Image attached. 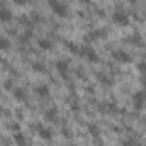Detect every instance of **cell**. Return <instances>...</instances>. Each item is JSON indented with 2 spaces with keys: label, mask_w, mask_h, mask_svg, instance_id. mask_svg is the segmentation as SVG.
<instances>
[{
  "label": "cell",
  "mask_w": 146,
  "mask_h": 146,
  "mask_svg": "<svg viewBox=\"0 0 146 146\" xmlns=\"http://www.w3.org/2000/svg\"><path fill=\"white\" fill-rule=\"evenodd\" d=\"M48 3H49L51 10H53L56 15H60V17H66V15H68V7H66L61 0H48Z\"/></svg>",
  "instance_id": "6da1fadb"
},
{
  "label": "cell",
  "mask_w": 146,
  "mask_h": 146,
  "mask_svg": "<svg viewBox=\"0 0 146 146\" xmlns=\"http://www.w3.org/2000/svg\"><path fill=\"white\" fill-rule=\"evenodd\" d=\"M80 56L87 58V60L92 61V63H97V61H99V54L95 53V49H94L92 46H82V48H80Z\"/></svg>",
  "instance_id": "7a4b0ae2"
},
{
  "label": "cell",
  "mask_w": 146,
  "mask_h": 146,
  "mask_svg": "<svg viewBox=\"0 0 146 146\" xmlns=\"http://www.w3.org/2000/svg\"><path fill=\"white\" fill-rule=\"evenodd\" d=\"M112 21L119 26H127L129 24V15L126 12H114L112 14Z\"/></svg>",
  "instance_id": "3957f363"
},
{
  "label": "cell",
  "mask_w": 146,
  "mask_h": 146,
  "mask_svg": "<svg viewBox=\"0 0 146 146\" xmlns=\"http://www.w3.org/2000/svg\"><path fill=\"white\" fill-rule=\"evenodd\" d=\"M112 58L121 61V63H131V54L127 51H122V49H115L112 53Z\"/></svg>",
  "instance_id": "277c9868"
},
{
  "label": "cell",
  "mask_w": 146,
  "mask_h": 146,
  "mask_svg": "<svg viewBox=\"0 0 146 146\" xmlns=\"http://www.w3.org/2000/svg\"><path fill=\"white\" fill-rule=\"evenodd\" d=\"M36 131H37V134H39L42 139H46V141H49V139L53 138V131H51L49 127L42 126V124H36Z\"/></svg>",
  "instance_id": "5b68a950"
},
{
  "label": "cell",
  "mask_w": 146,
  "mask_h": 146,
  "mask_svg": "<svg viewBox=\"0 0 146 146\" xmlns=\"http://www.w3.org/2000/svg\"><path fill=\"white\" fill-rule=\"evenodd\" d=\"M68 68H70V61L68 60H60L56 61V70L60 72V75L63 78H68Z\"/></svg>",
  "instance_id": "8992f818"
},
{
  "label": "cell",
  "mask_w": 146,
  "mask_h": 146,
  "mask_svg": "<svg viewBox=\"0 0 146 146\" xmlns=\"http://www.w3.org/2000/svg\"><path fill=\"white\" fill-rule=\"evenodd\" d=\"M133 100H134V109L139 110L143 106H145V100H146V92H136L133 95Z\"/></svg>",
  "instance_id": "52a82bcc"
},
{
  "label": "cell",
  "mask_w": 146,
  "mask_h": 146,
  "mask_svg": "<svg viewBox=\"0 0 146 146\" xmlns=\"http://www.w3.org/2000/svg\"><path fill=\"white\" fill-rule=\"evenodd\" d=\"M10 19H12V12L3 9V7H0V22H9Z\"/></svg>",
  "instance_id": "ba28073f"
},
{
  "label": "cell",
  "mask_w": 146,
  "mask_h": 146,
  "mask_svg": "<svg viewBox=\"0 0 146 146\" xmlns=\"http://www.w3.org/2000/svg\"><path fill=\"white\" fill-rule=\"evenodd\" d=\"M14 141H15V145H19V146H27V139H26V136L22 133H15L14 134Z\"/></svg>",
  "instance_id": "9c48e42d"
},
{
  "label": "cell",
  "mask_w": 146,
  "mask_h": 146,
  "mask_svg": "<svg viewBox=\"0 0 146 146\" xmlns=\"http://www.w3.org/2000/svg\"><path fill=\"white\" fill-rule=\"evenodd\" d=\"M34 90H36V94L39 95V97H46V95L49 94V88H48L46 85H37Z\"/></svg>",
  "instance_id": "30bf717a"
},
{
  "label": "cell",
  "mask_w": 146,
  "mask_h": 146,
  "mask_svg": "<svg viewBox=\"0 0 146 146\" xmlns=\"http://www.w3.org/2000/svg\"><path fill=\"white\" fill-rule=\"evenodd\" d=\"M39 48L41 49H51L53 48V42L49 39H39Z\"/></svg>",
  "instance_id": "8fae6325"
},
{
  "label": "cell",
  "mask_w": 146,
  "mask_h": 146,
  "mask_svg": "<svg viewBox=\"0 0 146 146\" xmlns=\"http://www.w3.org/2000/svg\"><path fill=\"white\" fill-rule=\"evenodd\" d=\"M88 133H90L94 138H97V136L100 134V129H99V126H97V124H88Z\"/></svg>",
  "instance_id": "7c38bea8"
},
{
  "label": "cell",
  "mask_w": 146,
  "mask_h": 146,
  "mask_svg": "<svg viewBox=\"0 0 146 146\" xmlns=\"http://www.w3.org/2000/svg\"><path fill=\"white\" fill-rule=\"evenodd\" d=\"M14 95H15L19 100H26V90H24V88H15V90H14Z\"/></svg>",
  "instance_id": "4fadbf2b"
},
{
  "label": "cell",
  "mask_w": 146,
  "mask_h": 146,
  "mask_svg": "<svg viewBox=\"0 0 146 146\" xmlns=\"http://www.w3.org/2000/svg\"><path fill=\"white\" fill-rule=\"evenodd\" d=\"M44 117H46L48 121H56V109H49V110H46Z\"/></svg>",
  "instance_id": "5bb4252c"
},
{
  "label": "cell",
  "mask_w": 146,
  "mask_h": 146,
  "mask_svg": "<svg viewBox=\"0 0 146 146\" xmlns=\"http://www.w3.org/2000/svg\"><path fill=\"white\" fill-rule=\"evenodd\" d=\"M9 48H10V41L7 37L0 36V49H9Z\"/></svg>",
  "instance_id": "9a60e30c"
},
{
  "label": "cell",
  "mask_w": 146,
  "mask_h": 146,
  "mask_svg": "<svg viewBox=\"0 0 146 146\" xmlns=\"http://www.w3.org/2000/svg\"><path fill=\"white\" fill-rule=\"evenodd\" d=\"M97 78H99L102 83H106V85H110V83H112V80H110L109 76H106L104 73H99V75H97Z\"/></svg>",
  "instance_id": "2e32d148"
},
{
  "label": "cell",
  "mask_w": 146,
  "mask_h": 146,
  "mask_svg": "<svg viewBox=\"0 0 146 146\" xmlns=\"http://www.w3.org/2000/svg\"><path fill=\"white\" fill-rule=\"evenodd\" d=\"M68 49H70L72 53H75V54H80V48H78L75 42H68Z\"/></svg>",
  "instance_id": "e0dca14e"
},
{
  "label": "cell",
  "mask_w": 146,
  "mask_h": 146,
  "mask_svg": "<svg viewBox=\"0 0 146 146\" xmlns=\"http://www.w3.org/2000/svg\"><path fill=\"white\" fill-rule=\"evenodd\" d=\"M129 41H131V42H134V44H138V46H141V44H143V39L139 37V34H134Z\"/></svg>",
  "instance_id": "ac0fdd59"
},
{
  "label": "cell",
  "mask_w": 146,
  "mask_h": 146,
  "mask_svg": "<svg viewBox=\"0 0 146 146\" xmlns=\"http://www.w3.org/2000/svg\"><path fill=\"white\" fill-rule=\"evenodd\" d=\"M33 68L37 70V72H44V70H46V66H44L42 63H33Z\"/></svg>",
  "instance_id": "d6986e66"
},
{
  "label": "cell",
  "mask_w": 146,
  "mask_h": 146,
  "mask_svg": "<svg viewBox=\"0 0 146 146\" xmlns=\"http://www.w3.org/2000/svg\"><path fill=\"white\" fill-rule=\"evenodd\" d=\"M138 70L141 73H146V61H141V63L138 65Z\"/></svg>",
  "instance_id": "ffe728a7"
},
{
  "label": "cell",
  "mask_w": 146,
  "mask_h": 146,
  "mask_svg": "<svg viewBox=\"0 0 146 146\" xmlns=\"http://www.w3.org/2000/svg\"><path fill=\"white\" fill-rule=\"evenodd\" d=\"M14 2H15V3H19V5H22V3H24L26 0H14Z\"/></svg>",
  "instance_id": "44dd1931"
},
{
  "label": "cell",
  "mask_w": 146,
  "mask_h": 146,
  "mask_svg": "<svg viewBox=\"0 0 146 146\" xmlns=\"http://www.w3.org/2000/svg\"><path fill=\"white\" fill-rule=\"evenodd\" d=\"M141 83L145 85V88H146V78H141Z\"/></svg>",
  "instance_id": "7402d4cb"
},
{
  "label": "cell",
  "mask_w": 146,
  "mask_h": 146,
  "mask_svg": "<svg viewBox=\"0 0 146 146\" xmlns=\"http://www.w3.org/2000/svg\"><path fill=\"white\" fill-rule=\"evenodd\" d=\"M82 2H88V0H82Z\"/></svg>",
  "instance_id": "603a6c76"
}]
</instances>
